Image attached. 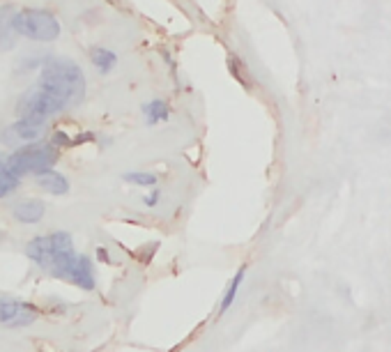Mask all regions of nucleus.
Segmentation results:
<instances>
[{
  "label": "nucleus",
  "mask_w": 391,
  "mask_h": 352,
  "mask_svg": "<svg viewBox=\"0 0 391 352\" xmlns=\"http://www.w3.org/2000/svg\"><path fill=\"white\" fill-rule=\"evenodd\" d=\"M44 90L51 95L60 97L65 106H79L86 97V74L77 62L70 58H51L44 60L42 69H39V83Z\"/></svg>",
  "instance_id": "nucleus-1"
},
{
  "label": "nucleus",
  "mask_w": 391,
  "mask_h": 352,
  "mask_svg": "<svg viewBox=\"0 0 391 352\" xmlns=\"http://www.w3.org/2000/svg\"><path fill=\"white\" fill-rule=\"evenodd\" d=\"M60 157V150L51 143H26L17 148L8 157V166L14 175L21 179L26 175H39L44 170H51Z\"/></svg>",
  "instance_id": "nucleus-2"
},
{
  "label": "nucleus",
  "mask_w": 391,
  "mask_h": 352,
  "mask_svg": "<svg viewBox=\"0 0 391 352\" xmlns=\"http://www.w3.org/2000/svg\"><path fill=\"white\" fill-rule=\"evenodd\" d=\"M12 30L32 41H56L63 28H60L56 14H51L49 10L26 7V10L12 14Z\"/></svg>",
  "instance_id": "nucleus-3"
},
{
  "label": "nucleus",
  "mask_w": 391,
  "mask_h": 352,
  "mask_svg": "<svg viewBox=\"0 0 391 352\" xmlns=\"http://www.w3.org/2000/svg\"><path fill=\"white\" fill-rule=\"evenodd\" d=\"M65 108V101L60 97L51 95L42 86H32L30 90L19 97L17 113L19 117H37V120H49Z\"/></svg>",
  "instance_id": "nucleus-4"
},
{
  "label": "nucleus",
  "mask_w": 391,
  "mask_h": 352,
  "mask_svg": "<svg viewBox=\"0 0 391 352\" xmlns=\"http://www.w3.org/2000/svg\"><path fill=\"white\" fill-rule=\"evenodd\" d=\"M70 248H74L72 235L67 231H58V233L32 237L28 244H26V255H28V260H32L35 265L49 267V262L56 258L58 253L70 251Z\"/></svg>",
  "instance_id": "nucleus-5"
},
{
  "label": "nucleus",
  "mask_w": 391,
  "mask_h": 352,
  "mask_svg": "<svg viewBox=\"0 0 391 352\" xmlns=\"http://www.w3.org/2000/svg\"><path fill=\"white\" fill-rule=\"evenodd\" d=\"M44 212H46V203L39 198H26L12 205V217H14L19 224H26V226L39 224V221L44 219Z\"/></svg>",
  "instance_id": "nucleus-6"
},
{
  "label": "nucleus",
  "mask_w": 391,
  "mask_h": 352,
  "mask_svg": "<svg viewBox=\"0 0 391 352\" xmlns=\"http://www.w3.org/2000/svg\"><path fill=\"white\" fill-rule=\"evenodd\" d=\"M46 120H37V117H19V120L10 127V134L21 143H37L44 134Z\"/></svg>",
  "instance_id": "nucleus-7"
},
{
  "label": "nucleus",
  "mask_w": 391,
  "mask_h": 352,
  "mask_svg": "<svg viewBox=\"0 0 391 352\" xmlns=\"http://www.w3.org/2000/svg\"><path fill=\"white\" fill-rule=\"evenodd\" d=\"M35 184L42 191L51 193V196H67V193H70V179H67L63 173H58L53 168L35 175Z\"/></svg>",
  "instance_id": "nucleus-8"
},
{
  "label": "nucleus",
  "mask_w": 391,
  "mask_h": 352,
  "mask_svg": "<svg viewBox=\"0 0 391 352\" xmlns=\"http://www.w3.org/2000/svg\"><path fill=\"white\" fill-rule=\"evenodd\" d=\"M72 286H79L81 290H86V293H90V290H94V286H97V276H94V265H92L90 255L79 253L77 272H74Z\"/></svg>",
  "instance_id": "nucleus-9"
},
{
  "label": "nucleus",
  "mask_w": 391,
  "mask_h": 352,
  "mask_svg": "<svg viewBox=\"0 0 391 352\" xmlns=\"http://www.w3.org/2000/svg\"><path fill=\"white\" fill-rule=\"evenodd\" d=\"M141 110H143V115H146L150 127H154V124H159V122H166L170 117V108L163 99H152V101L143 104Z\"/></svg>",
  "instance_id": "nucleus-10"
},
{
  "label": "nucleus",
  "mask_w": 391,
  "mask_h": 352,
  "mask_svg": "<svg viewBox=\"0 0 391 352\" xmlns=\"http://www.w3.org/2000/svg\"><path fill=\"white\" fill-rule=\"evenodd\" d=\"M90 62L101 74H108V72H113L115 65H118V55H115V51H111V48L94 46V48H90Z\"/></svg>",
  "instance_id": "nucleus-11"
},
{
  "label": "nucleus",
  "mask_w": 391,
  "mask_h": 352,
  "mask_svg": "<svg viewBox=\"0 0 391 352\" xmlns=\"http://www.w3.org/2000/svg\"><path fill=\"white\" fill-rule=\"evenodd\" d=\"M244 276H246V269L242 267V269H237L235 276L230 279L228 288H225V293H223V297H221V304H219V313H221V315L232 306V304H235V297H237V293H239V288H242Z\"/></svg>",
  "instance_id": "nucleus-12"
},
{
  "label": "nucleus",
  "mask_w": 391,
  "mask_h": 352,
  "mask_svg": "<svg viewBox=\"0 0 391 352\" xmlns=\"http://www.w3.org/2000/svg\"><path fill=\"white\" fill-rule=\"evenodd\" d=\"M19 184H21V179L10 170L8 157L0 155V198H5V196H10L12 191H17Z\"/></svg>",
  "instance_id": "nucleus-13"
},
{
  "label": "nucleus",
  "mask_w": 391,
  "mask_h": 352,
  "mask_svg": "<svg viewBox=\"0 0 391 352\" xmlns=\"http://www.w3.org/2000/svg\"><path fill=\"white\" fill-rule=\"evenodd\" d=\"M21 306H23V302H19V300H14V297L0 293V324L8 327V324L17 317L19 311H21Z\"/></svg>",
  "instance_id": "nucleus-14"
},
{
  "label": "nucleus",
  "mask_w": 391,
  "mask_h": 352,
  "mask_svg": "<svg viewBox=\"0 0 391 352\" xmlns=\"http://www.w3.org/2000/svg\"><path fill=\"white\" fill-rule=\"evenodd\" d=\"M37 315H39V309L37 306H32V304L28 302H23V306L21 311L17 313V317L8 324V329H21V327H28V324H32L37 320Z\"/></svg>",
  "instance_id": "nucleus-15"
},
{
  "label": "nucleus",
  "mask_w": 391,
  "mask_h": 352,
  "mask_svg": "<svg viewBox=\"0 0 391 352\" xmlns=\"http://www.w3.org/2000/svg\"><path fill=\"white\" fill-rule=\"evenodd\" d=\"M122 179L129 184H139V186H157L159 177L154 173H146V170H132V173H125Z\"/></svg>",
  "instance_id": "nucleus-16"
},
{
  "label": "nucleus",
  "mask_w": 391,
  "mask_h": 352,
  "mask_svg": "<svg viewBox=\"0 0 391 352\" xmlns=\"http://www.w3.org/2000/svg\"><path fill=\"white\" fill-rule=\"evenodd\" d=\"M228 69H230L232 79H235L237 83H242L244 88H251L249 79H246V65L237 58V55H232V53L228 55Z\"/></svg>",
  "instance_id": "nucleus-17"
},
{
  "label": "nucleus",
  "mask_w": 391,
  "mask_h": 352,
  "mask_svg": "<svg viewBox=\"0 0 391 352\" xmlns=\"http://www.w3.org/2000/svg\"><path fill=\"white\" fill-rule=\"evenodd\" d=\"M51 145H53V148H72V136L70 134H67V131H63V129H60V131H56V134H53L51 136Z\"/></svg>",
  "instance_id": "nucleus-18"
},
{
  "label": "nucleus",
  "mask_w": 391,
  "mask_h": 352,
  "mask_svg": "<svg viewBox=\"0 0 391 352\" xmlns=\"http://www.w3.org/2000/svg\"><path fill=\"white\" fill-rule=\"evenodd\" d=\"M159 198H161L159 189H152V191L148 193V196H143V205H148V207H154V205H159Z\"/></svg>",
  "instance_id": "nucleus-19"
},
{
  "label": "nucleus",
  "mask_w": 391,
  "mask_h": 352,
  "mask_svg": "<svg viewBox=\"0 0 391 352\" xmlns=\"http://www.w3.org/2000/svg\"><path fill=\"white\" fill-rule=\"evenodd\" d=\"M97 260L106 262V265H111V262H113V258H111V255H108V251H106L104 246H99V248H97Z\"/></svg>",
  "instance_id": "nucleus-20"
}]
</instances>
